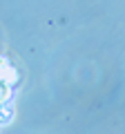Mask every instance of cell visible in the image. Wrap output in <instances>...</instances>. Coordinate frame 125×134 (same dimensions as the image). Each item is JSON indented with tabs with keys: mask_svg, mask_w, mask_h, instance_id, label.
Here are the masks:
<instances>
[{
	"mask_svg": "<svg viewBox=\"0 0 125 134\" xmlns=\"http://www.w3.org/2000/svg\"><path fill=\"white\" fill-rule=\"evenodd\" d=\"M18 81H20V76H18V72H16V67H11V65H5L2 69H0V83H5V85L14 87Z\"/></svg>",
	"mask_w": 125,
	"mask_h": 134,
	"instance_id": "cell-1",
	"label": "cell"
},
{
	"mask_svg": "<svg viewBox=\"0 0 125 134\" xmlns=\"http://www.w3.org/2000/svg\"><path fill=\"white\" fill-rule=\"evenodd\" d=\"M9 100H11V87L0 83V105H7Z\"/></svg>",
	"mask_w": 125,
	"mask_h": 134,
	"instance_id": "cell-2",
	"label": "cell"
},
{
	"mask_svg": "<svg viewBox=\"0 0 125 134\" xmlns=\"http://www.w3.org/2000/svg\"><path fill=\"white\" fill-rule=\"evenodd\" d=\"M9 119H11V107L0 105V123H7Z\"/></svg>",
	"mask_w": 125,
	"mask_h": 134,
	"instance_id": "cell-3",
	"label": "cell"
}]
</instances>
